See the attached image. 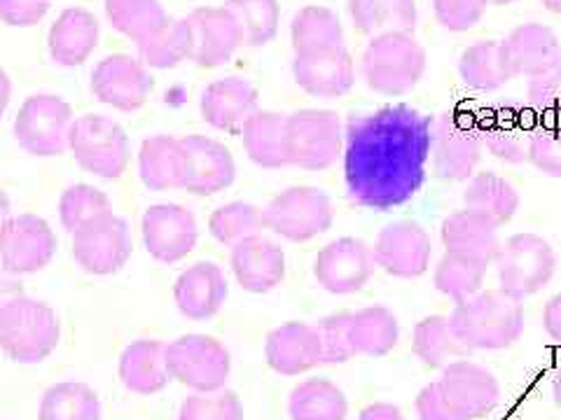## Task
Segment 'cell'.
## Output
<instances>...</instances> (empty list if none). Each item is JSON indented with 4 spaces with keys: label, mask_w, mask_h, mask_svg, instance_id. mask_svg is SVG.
<instances>
[{
    "label": "cell",
    "mask_w": 561,
    "mask_h": 420,
    "mask_svg": "<svg viewBox=\"0 0 561 420\" xmlns=\"http://www.w3.org/2000/svg\"><path fill=\"white\" fill-rule=\"evenodd\" d=\"M185 20L192 31V61L199 68L225 66L243 45V33L225 5L197 8Z\"/></svg>",
    "instance_id": "cell-21"
},
{
    "label": "cell",
    "mask_w": 561,
    "mask_h": 420,
    "mask_svg": "<svg viewBox=\"0 0 561 420\" xmlns=\"http://www.w3.org/2000/svg\"><path fill=\"white\" fill-rule=\"evenodd\" d=\"M230 285L222 269L214 261H197L187 267L173 285V300L187 320H208L220 313Z\"/></svg>",
    "instance_id": "cell-25"
},
{
    "label": "cell",
    "mask_w": 561,
    "mask_h": 420,
    "mask_svg": "<svg viewBox=\"0 0 561 420\" xmlns=\"http://www.w3.org/2000/svg\"><path fill=\"white\" fill-rule=\"evenodd\" d=\"M440 238L445 250L476 259L484 267L494 265L503 243L499 236V224L468 208L456 210L443 220Z\"/></svg>",
    "instance_id": "cell-27"
},
{
    "label": "cell",
    "mask_w": 561,
    "mask_h": 420,
    "mask_svg": "<svg viewBox=\"0 0 561 420\" xmlns=\"http://www.w3.org/2000/svg\"><path fill=\"white\" fill-rule=\"evenodd\" d=\"M484 143L480 119L472 113L447 110L433 125L431 162L435 178L468 183L482 162Z\"/></svg>",
    "instance_id": "cell-5"
},
{
    "label": "cell",
    "mask_w": 561,
    "mask_h": 420,
    "mask_svg": "<svg viewBox=\"0 0 561 420\" xmlns=\"http://www.w3.org/2000/svg\"><path fill=\"white\" fill-rule=\"evenodd\" d=\"M486 269L489 267L480 265L476 259L445 250L433 271V285L437 292L459 304L482 290Z\"/></svg>",
    "instance_id": "cell-43"
},
{
    "label": "cell",
    "mask_w": 561,
    "mask_h": 420,
    "mask_svg": "<svg viewBox=\"0 0 561 420\" xmlns=\"http://www.w3.org/2000/svg\"><path fill=\"white\" fill-rule=\"evenodd\" d=\"M68 152L87 173L117 180L129 166V136L113 117L82 115L70 129Z\"/></svg>",
    "instance_id": "cell-7"
},
{
    "label": "cell",
    "mask_w": 561,
    "mask_h": 420,
    "mask_svg": "<svg viewBox=\"0 0 561 420\" xmlns=\"http://www.w3.org/2000/svg\"><path fill=\"white\" fill-rule=\"evenodd\" d=\"M103 407L96 390L82 381H61L45 390L38 420H101Z\"/></svg>",
    "instance_id": "cell-37"
},
{
    "label": "cell",
    "mask_w": 561,
    "mask_h": 420,
    "mask_svg": "<svg viewBox=\"0 0 561 420\" xmlns=\"http://www.w3.org/2000/svg\"><path fill=\"white\" fill-rule=\"evenodd\" d=\"M348 16L363 35L412 33L416 28V0H348Z\"/></svg>",
    "instance_id": "cell-34"
},
{
    "label": "cell",
    "mask_w": 561,
    "mask_h": 420,
    "mask_svg": "<svg viewBox=\"0 0 561 420\" xmlns=\"http://www.w3.org/2000/svg\"><path fill=\"white\" fill-rule=\"evenodd\" d=\"M185 150L183 187L195 197H214L225 191L237 178V164L232 152L220 140L202 133L181 138Z\"/></svg>",
    "instance_id": "cell-20"
},
{
    "label": "cell",
    "mask_w": 561,
    "mask_h": 420,
    "mask_svg": "<svg viewBox=\"0 0 561 420\" xmlns=\"http://www.w3.org/2000/svg\"><path fill=\"white\" fill-rule=\"evenodd\" d=\"M449 323L466 350H505L524 335V304L505 290H480L454 306Z\"/></svg>",
    "instance_id": "cell-2"
},
{
    "label": "cell",
    "mask_w": 561,
    "mask_h": 420,
    "mask_svg": "<svg viewBox=\"0 0 561 420\" xmlns=\"http://www.w3.org/2000/svg\"><path fill=\"white\" fill-rule=\"evenodd\" d=\"M290 43L295 55H311L344 45V28L340 16L323 5H307L297 10L290 22Z\"/></svg>",
    "instance_id": "cell-38"
},
{
    "label": "cell",
    "mask_w": 561,
    "mask_h": 420,
    "mask_svg": "<svg viewBox=\"0 0 561 420\" xmlns=\"http://www.w3.org/2000/svg\"><path fill=\"white\" fill-rule=\"evenodd\" d=\"M12 218V203H10V197L5 195L3 189H0V232L5 230V224L10 222Z\"/></svg>",
    "instance_id": "cell-58"
},
{
    "label": "cell",
    "mask_w": 561,
    "mask_h": 420,
    "mask_svg": "<svg viewBox=\"0 0 561 420\" xmlns=\"http://www.w3.org/2000/svg\"><path fill=\"white\" fill-rule=\"evenodd\" d=\"M243 150L260 168H286L288 160V115L255 110L241 127Z\"/></svg>",
    "instance_id": "cell-31"
},
{
    "label": "cell",
    "mask_w": 561,
    "mask_h": 420,
    "mask_svg": "<svg viewBox=\"0 0 561 420\" xmlns=\"http://www.w3.org/2000/svg\"><path fill=\"white\" fill-rule=\"evenodd\" d=\"M529 164L548 178H561V127L538 125L531 136Z\"/></svg>",
    "instance_id": "cell-49"
},
{
    "label": "cell",
    "mask_w": 561,
    "mask_h": 420,
    "mask_svg": "<svg viewBox=\"0 0 561 420\" xmlns=\"http://www.w3.org/2000/svg\"><path fill=\"white\" fill-rule=\"evenodd\" d=\"M108 213H115L108 195L92 185H70L59 199V220L68 234H76L84 224Z\"/></svg>",
    "instance_id": "cell-46"
},
{
    "label": "cell",
    "mask_w": 561,
    "mask_h": 420,
    "mask_svg": "<svg viewBox=\"0 0 561 420\" xmlns=\"http://www.w3.org/2000/svg\"><path fill=\"white\" fill-rule=\"evenodd\" d=\"M437 388L461 420L486 418L501 401V383L494 372L472 360H454L443 366Z\"/></svg>",
    "instance_id": "cell-15"
},
{
    "label": "cell",
    "mask_w": 561,
    "mask_h": 420,
    "mask_svg": "<svg viewBox=\"0 0 561 420\" xmlns=\"http://www.w3.org/2000/svg\"><path fill=\"white\" fill-rule=\"evenodd\" d=\"M293 78L309 96L340 98L354 90L356 66L344 45L330 47L311 55H295Z\"/></svg>",
    "instance_id": "cell-22"
},
{
    "label": "cell",
    "mask_w": 561,
    "mask_h": 420,
    "mask_svg": "<svg viewBox=\"0 0 561 420\" xmlns=\"http://www.w3.org/2000/svg\"><path fill=\"white\" fill-rule=\"evenodd\" d=\"M377 271L373 248L360 238L330 241L313 259V278L330 294H356Z\"/></svg>",
    "instance_id": "cell-13"
},
{
    "label": "cell",
    "mask_w": 561,
    "mask_h": 420,
    "mask_svg": "<svg viewBox=\"0 0 561 420\" xmlns=\"http://www.w3.org/2000/svg\"><path fill=\"white\" fill-rule=\"evenodd\" d=\"M267 230L265 208L249 201H230L216 208L208 218V232L220 245L234 248V245L262 236Z\"/></svg>",
    "instance_id": "cell-41"
},
{
    "label": "cell",
    "mask_w": 561,
    "mask_h": 420,
    "mask_svg": "<svg viewBox=\"0 0 561 420\" xmlns=\"http://www.w3.org/2000/svg\"><path fill=\"white\" fill-rule=\"evenodd\" d=\"M360 73L375 94L405 96L426 73V49L412 33L377 35L363 51Z\"/></svg>",
    "instance_id": "cell-3"
},
{
    "label": "cell",
    "mask_w": 561,
    "mask_h": 420,
    "mask_svg": "<svg viewBox=\"0 0 561 420\" xmlns=\"http://www.w3.org/2000/svg\"><path fill=\"white\" fill-rule=\"evenodd\" d=\"M70 236H73V257L78 267L92 276L117 273L134 253L129 224L115 213L84 224Z\"/></svg>",
    "instance_id": "cell-12"
},
{
    "label": "cell",
    "mask_w": 561,
    "mask_h": 420,
    "mask_svg": "<svg viewBox=\"0 0 561 420\" xmlns=\"http://www.w3.org/2000/svg\"><path fill=\"white\" fill-rule=\"evenodd\" d=\"M49 0H0V22L16 28H28L43 22Z\"/></svg>",
    "instance_id": "cell-52"
},
{
    "label": "cell",
    "mask_w": 561,
    "mask_h": 420,
    "mask_svg": "<svg viewBox=\"0 0 561 420\" xmlns=\"http://www.w3.org/2000/svg\"><path fill=\"white\" fill-rule=\"evenodd\" d=\"M61 339V323L49 304L22 294L0 311V350L20 362L38 364L55 353Z\"/></svg>",
    "instance_id": "cell-4"
},
{
    "label": "cell",
    "mask_w": 561,
    "mask_h": 420,
    "mask_svg": "<svg viewBox=\"0 0 561 420\" xmlns=\"http://www.w3.org/2000/svg\"><path fill=\"white\" fill-rule=\"evenodd\" d=\"M494 267L501 290L524 302L550 285L557 271V253L548 238L522 232L501 243Z\"/></svg>",
    "instance_id": "cell-6"
},
{
    "label": "cell",
    "mask_w": 561,
    "mask_h": 420,
    "mask_svg": "<svg viewBox=\"0 0 561 420\" xmlns=\"http://www.w3.org/2000/svg\"><path fill=\"white\" fill-rule=\"evenodd\" d=\"M542 8L552 14H561V0H540Z\"/></svg>",
    "instance_id": "cell-60"
},
{
    "label": "cell",
    "mask_w": 561,
    "mask_h": 420,
    "mask_svg": "<svg viewBox=\"0 0 561 420\" xmlns=\"http://www.w3.org/2000/svg\"><path fill=\"white\" fill-rule=\"evenodd\" d=\"M73 121V110H70V105L61 96L33 94L16 113L12 133L20 148L31 156L49 160V156L68 152Z\"/></svg>",
    "instance_id": "cell-9"
},
{
    "label": "cell",
    "mask_w": 561,
    "mask_h": 420,
    "mask_svg": "<svg viewBox=\"0 0 561 420\" xmlns=\"http://www.w3.org/2000/svg\"><path fill=\"white\" fill-rule=\"evenodd\" d=\"M171 381L195 393H218L232 372V355L225 343L206 335H185L167 346Z\"/></svg>",
    "instance_id": "cell-10"
},
{
    "label": "cell",
    "mask_w": 561,
    "mask_h": 420,
    "mask_svg": "<svg viewBox=\"0 0 561 420\" xmlns=\"http://www.w3.org/2000/svg\"><path fill=\"white\" fill-rule=\"evenodd\" d=\"M313 327L321 341L323 364H344L356 355L351 346V311L330 313Z\"/></svg>",
    "instance_id": "cell-48"
},
{
    "label": "cell",
    "mask_w": 561,
    "mask_h": 420,
    "mask_svg": "<svg viewBox=\"0 0 561 420\" xmlns=\"http://www.w3.org/2000/svg\"><path fill=\"white\" fill-rule=\"evenodd\" d=\"M377 269L393 278L412 280L431 269L433 243L419 222L398 220L386 224L373 245Z\"/></svg>",
    "instance_id": "cell-17"
},
{
    "label": "cell",
    "mask_w": 561,
    "mask_h": 420,
    "mask_svg": "<svg viewBox=\"0 0 561 420\" xmlns=\"http://www.w3.org/2000/svg\"><path fill=\"white\" fill-rule=\"evenodd\" d=\"M179 420H243V405L232 390L195 393L183 399Z\"/></svg>",
    "instance_id": "cell-47"
},
{
    "label": "cell",
    "mask_w": 561,
    "mask_h": 420,
    "mask_svg": "<svg viewBox=\"0 0 561 420\" xmlns=\"http://www.w3.org/2000/svg\"><path fill=\"white\" fill-rule=\"evenodd\" d=\"M230 267L241 290L267 294L286 278V253L267 236H255L232 248Z\"/></svg>",
    "instance_id": "cell-24"
},
{
    "label": "cell",
    "mask_w": 561,
    "mask_h": 420,
    "mask_svg": "<svg viewBox=\"0 0 561 420\" xmlns=\"http://www.w3.org/2000/svg\"><path fill=\"white\" fill-rule=\"evenodd\" d=\"M515 3V0H486V5H496V8H503V5H511Z\"/></svg>",
    "instance_id": "cell-61"
},
{
    "label": "cell",
    "mask_w": 561,
    "mask_h": 420,
    "mask_svg": "<svg viewBox=\"0 0 561 420\" xmlns=\"http://www.w3.org/2000/svg\"><path fill=\"white\" fill-rule=\"evenodd\" d=\"M519 103H499L478 115L484 152L503 164H529L531 136L540 121Z\"/></svg>",
    "instance_id": "cell-18"
},
{
    "label": "cell",
    "mask_w": 561,
    "mask_h": 420,
    "mask_svg": "<svg viewBox=\"0 0 561 420\" xmlns=\"http://www.w3.org/2000/svg\"><path fill=\"white\" fill-rule=\"evenodd\" d=\"M185 171L183 140L175 136H150L138 150V175L152 191L181 189Z\"/></svg>",
    "instance_id": "cell-32"
},
{
    "label": "cell",
    "mask_w": 561,
    "mask_h": 420,
    "mask_svg": "<svg viewBox=\"0 0 561 420\" xmlns=\"http://www.w3.org/2000/svg\"><path fill=\"white\" fill-rule=\"evenodd\" d=\"M552 399H554V405L561 409V370L552 381Z\"/></svg>",
    "instance_id": "cell-59"
},
{
    "label": "cell",
    "mask_w": 561,
    "mask_h": 420,
    "mask_svg": "<svg viewBox=\"0 0 561 420\" xmlns=\"http://www.w3.org/2000/svg\"><path fill=\"white\" fill-rule=\"evenodd\" d=\"M542 329L552 341L561 343V292L548 300L546 308H542Z\"/></svg>",
    "instance_id": "cell-54"
},
{
    "label": "cell",
    "mask_w": 561,
    "mask_h": 420,
    "mask_svg": "<svg viewBox=\"0 0 561 420\" xmlns=\"http://www.w3.org/2000/svg\"><path fill=\"white\" fill-rule=\"evenodd\" d=\"M459 75L466 86L478 92H496L513 75L505 66L501 40H482L461 51Z\"/></svg>",
    "instance_id": "cell-40"
},
{
    "label": "cell",
    "mask_w": 561,
    "mask_h": 420,
    "mask_svg": "<svg viewBox=\"0 0 561 420\" xmlns=\"http://www.w3.org/2000/svg\"><path fill=\"white\" fill-rule=\"evenodd\" d=\"M400 341V323L386 306H365L351 313V346L356 355L383 358Z\"/></svg>",
    "instance_id": "cell-35"
},
{
    "label": "cell",
    "mask_w": 561,
    "mask_h": 420,
    "mask_svg": "<svg viewBox=\"0 0 561 420\" xmlns=\"http://www.w3.org/2000/svg\"><path fill=\"white\" fill-rule=\"evenodd\" d=\"M225 8L237 20L243 33V45L262 47L276 38L280 24L278 0H227Z\"/></svg>",
    "instance_id": "cell-45"
},
{
    "label": "cell",
    "mask_w": 561,
    "mask_h": 420,
    "mask_svg": "<svg viewBox=\"0 0 561 420\" xmlns=\"http://www.w3.org/2000/svg\"><path fill=\"white\" fill-rule=\"evenodd\" d=\"M288 416L290 420H346L348 401L337 383L307 378L290 390Z\"/></svg>",
    "instance_id": "cell-36"
},
{
    "label": "cell",
    "mask_w": 561,
    "mask_h": 420,
    "mask_svg": "<svg viewBox=\"0 0 561 420\" xmlns=\"http://www.w3.org/2000/svg\"><path fill=\"white\" fill-rule=\"evenodd\" d=\"M486 0H433L435 20L451 33L476 28L484 16Z\"/></svg>",
    "instance_id": "cell-50"
},
{
    "label": "cell",
    "mask_w": 561,
    "mask_h": 420,
    "mask_svg": "<svg viewBox=\"0 0 561 420\" xmlns=\"http://www.w3.org/2000/svg\"><path fill=\"white\" fill-rule=\"evenodd\" d=\"M414 409L419 420H461L449 409L440 388H437V381L424 385V388L419 390Z\"/></svg>",
    "instance_id": "cell-53"
},
{
    "label": "cell",
    "mask_w": 561,
    "mask_h": 420,
    "mask_svg": "<svg viewBox=\"0 0 561 420\" xmlns=\"http://www.w3.org/2000/svg\"><path fill=\"white\" fill-rule=\"evenodd\" d=\"M57 253V234L41 215H12L0 232V267L12 276L43 271Z\"/></svg>",
    "instance_id": "cell-14"
},
{
    "label": "cell",
    "mask_w": 561,
    "mask_h": 420,
    "mask_svg": "<svg viewBox=\"0 0 561 420\" xmlns=\"http://www.w3.org/2000/svg\"><path fill=\"white\" fill-rule=\"evenodd\" d=\"M270 370L280 376H300L323 364L321 341L316 327L307 323H286L272 329L265 341Z\"/></svg>",
    "instance_id": "cell-26"
},
{
    "label": "cell",
    "mask_w": 561,
    "mask_h": 420,
    "mask_svg": "<svg viewBox=\"0 0 561 420\" xmlns=\"http://www.w3.org/2000/svg\"><path fill=\"white\" fill-rule=\"evenodd\" d=\"M526 98L536 115L550 119L561 117V66L531 78L526 86Z\"/></svg>",
    "instance_id": "cell-51"
},
{
    "label": "cell",
    "mask_w": 561,
    "mask_h": 420,
    "mask_svg": "<svg viewBox=\"0 0 561 420\" xmlns=\"http://www.w3.org/2000/svg\"><path fill=\"white\" fill-rule=\"evenodd\" d=\"M99 45V20L84 8H68L47 35L49 57L64 68L82 66Z\"/></svg>",
    "instance_id": "cell-29"
},
{
    "label": "cell",
    "mask_w": 561,
    "mask_h": 420,
    "mask_svg": "<svg viewBox=\"0 0 561 420\" xmlns=\"http://www.w3.org/2000/svg\"><path fill=\"white\" fill-rule=\"evenodd\" d=\"M519 203L522 199L517 187L494 171L476 173L463 189V206L489 218L499 226L507 224L517 215Z\"/></svg>",
    "instance_id": "cell-33"
},
{
    "label": "cell",
    "mask_w": 561,
    "mask_h": 420,
    "mask_svg": "<svg viewBox=\"0 0 561 420\" xmlns=\"http://www.w3.org/2000/svg\"><path fill=\"white\" fill-rule=\"evenodd\" d=\"M202 117L218 131H237L257 108V90L243 78H222L210 82L199 101Z\"/></svg>",
    "instance_id": "cell-28"
},
{
    "label": "cell",
    "mask_w": 561,
    "mask_h": 420,
    "mask_svg": "<svg viewBox=\"0 0 561 420\" xmlns=\"http://www.w3.org/2000/svg\"><path fill=\"white\" fill-rule=\"evenodd\" d=\"M431 121L408 105L351 119L342 154L351 201L386 210L414 197L431 160Z\"/></svg>",
    "instance_id": "cell-1"
},
{
    "label": "cell",
    "mask_w": 561,
    "mask_h": 420,
    "mask_svg": "<svg viewBox=\"0 0 561 420\" xmlns=\"http://www.w3.org/2000/svg\"><path fill=\"white\" fill-rule=\"evenodd\" d=\"M344 154V127L337 113L305 108L288 115V160L305 171H328Z\"/></svg>",
    "instance_id": "cell-11"
},
{
    "label": "cell",
    "mask_w": 561,
    "mask_h": 420,
    "mask_svg": "<svg viewBox=\"0 0 561 420\" xmlns=\"http://www.w3.org/2000/svg\"><path fill=\"white\" fill-rule=\"evenodd\" d=\"M358 420H405V416L396 405H389V401H375V405L360 411Z\"/></svg>",
    "instance_id": "cell-56"
},
{
    "label": "cell",
    "mask_w": 561,
    "mask_h": 420,
    "mask_svg": "<svg viewBox=\"0 0 561 420\" xmlns=\"http://www.w3.org/2000/svg\"><path fill=\"white\" fill-rule=\"evenodd\" d=\"M103 8L111 26L136 43L169 20L160 0H105Z\"/></svg>",
    "instance_id": "cell-44"
},
{
    "label": "cell",
    "mask_w": 561,
    "mask_h": 420,
    "mask_svg": "<svg viewBox=\"0 0 561 420\" xmlns=\"http://www.w3.org/2000/svg\"><path fill=\"white\" fill-rule=\"evenodd\" d=\"M503 59L513 78H536L561 66V45L557 33L546 24H522L501 40Z\"/></svg>",
    "instance_id": "cell-23"
},
{
    "label": "cell",
    "mask_w": 561,
    "mask_h": 420,
    "mask_svg": "<svg viewBox=\"0 0 561 420\" xmlns=\"http://www.w3.org/2000/svg\"><path fill=\"white\" fill-rule=\"evenodd\" d=\"M267 230L290 243H307L325 234L335 222V206L319 187L295 185L276 195L265 208Z\"/></svg>",
    "instance_id": "cell-8"
},
{
    "label": "cell",
    "mask_w": 561,
    "mask_h": 420,
    "mask_svg": "<svg viewBox=\"0 0 561 420\" xmlns=\"http://www.w3.org/2000/svg\"><path fill=\"white\" fill-rule=\"evenodd\" d=\"M119 381L129 393L140 397L162 393L171 381L167 366V346L154 339L129 343L119 355Z\"/></svg>",
    "instance_id": "cell-30"
},
{
    "label": "cell",
    "mask_w": 561,
    "mask_h": 420,
    "mask_svg": "<svg viewBox=\"0 0 561 420\" xmlns=\"http://www.w3.org/2000/svg\"><path fill=\"white\" fill-rule=\"evenodd\" d=\"M24 294V288L20 283V276L8 273L3 267H0V311H3L12 300Z\"/></svg>",
    "instance_id": "cell-55"
},
{
    "label": "cell",
    "mask_w": 561,
    "mask_h": 420,
    "mask_svg": "<svg viewBox=\"0 0 561 420\" xmlns=\"http://www.w3.org/2000/svg\"><path fill=\"white\" fill-rule=\"evenodd\" d=\"M10 98H12V80L5 73V68H0V117L5 115Z\"/></svg>",
    "instance_id": "cell-57"
},
{
    "label": "cell",
    "mask_w": 561,
    "mask_h": 420,
    "mask_svg": "<svg viewBox=\"0 0 561 420\" xmlns=\"http://www.w3.org/2000/svg\"><path fill=\"white\" fill-rule=\"evenodd\" d=\"M148 68L129 55H111L99 61L92 73V94L99 103L119 113L144 108L152 92Z\"/></svg>",
    "instance_id": "cell-19"
},
{
    "label": "cell",
    "mask_w": 561,
    "mask_h": 420,
    "mask_svg": "<svg viewBox=\"0 0 561 420\" xmlns=\"http://www.w3.org/2000/svg\"><path fill=\"white\" fill-rule=\"evenodd\" d=\"M414 355L431 370H443L454 358L466 353V348L454 337L447 315H426L414 327L412 335Z\"/></svg>",
    "instance_id": "cell-42"
},
{
    "label": "cell",
    "mask_w": 561,
    "mask_h": 420,
    "mask_svg": "<svg viewBox=\"0 0 561 420\" xmlns=\"http://www.w3.org/2000/svg\"><path fill=\"white\" fill-rule=\"evenodd\" d=\"M140 63L146 68L169 70L181 66L183 61H192V31L187 20H169L152 31L146 40L136 43Z\"/></svg>",
    "instance_id": "cell-39"
},
{
    "label": "cell",
    "mask_w": 561,
    "mask_h": 420,
    "mask_svg": "<svg viewBox=\"0 0 561 420\" xmlns=\"http://www.w3.org/2000/svg\"><path fill=\"white\" fill-rule=\"evenodd\" d=\"M140 236L152 259L175 265L197 248L199 224L181 203H154L140 218Z\"/></svg>",
    "instance_id": "cell-16"
}]
</instances>
